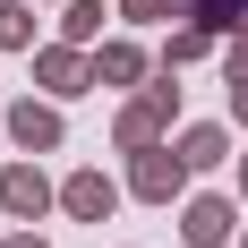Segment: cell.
Returning <instances> with one entry per match:
<instances>
[{
    "label": "cell",
    "mask_w": 248,
    "mask_h": 248,
    "mask_svg": "<svg viewBox=\"0 0 248 248\" xmlns=\"http://www.w3.org/2000/svg\"><path fill=\"white\" fill-rule=\"evenodd\" d=\"M9 137L34 146V154H51L60 146V111H51V103H17V111H9Z\"/></svg>",
    "instance_id": "cell-5"
},
{
    "label": "cell",
    "mask_w": 248,
    "mask_h": 248,
    "mask_svg": "<svg viewBox=\"0 0 248 248\" xmlns=\"http://www.w3.org/2000/svg\"><path fill=\"white\" fill-rule=\"evenodd\" d=\"M180 154H188V171H214V163H231V137H223V128H188Z\"/></svg>",
    "instance_id": "cell-9"
},
{
    "label": "cell",
    "mask_w": 248,
    "mask_h": 248,
    "mask_svg": "<svg viewBox=\"0 0 248 248\" xmlns=\"http://www.w3.org/2000/svg\"><path fill=\"white\" fill-rule=\"evenodd\" d=\"M163 120H171V86H154L146 103H128V111H120V146H128V154H146L154 137H163Z\"/></svg>",
    "instance_id": "cell-2"
},
{
    "label": "cell",
    "mask_w": 248,
    "mask_h": 248,
    "mask_svg": "<svg viewBox=\"0 0 248 248\" xmlns=\"http://www.w3.org/2000/svg\"><path fill=\"white\" fill-rule=\"evenodd\" d=\"M60 205H69L77 223H103V214L120 205V188H111V180H103V171H77L69 188H60Z\"/></svg>",
    "instance_id": "cell-4"
},
{
    "label": "cell",
    "mask_w": 248,
    "mask_h": 248,
    "mask_svg": "<svg viewBox=\"0 0 248 248\" xmlns=\"http://www.w3.org/2000/svg\"><path fill=\"white\" fill-rule=\"evenodd\" d=\"M197 26H248V0H188Z\"/></svg>",
    "instance_id": "cell-10"
},
{
    "label": "cell",
    "mask_w": 248,
    "mask_h": 248,
    "mask_svg": "<svg viewBox=\"0 0 248 248\" xmlns=\"http://www.w3.org/2000/svg\"><path fill=\"white\" fill-rule=\"evenodd\" d=\"M240 188H248V154H240Z\"/></svg>",
    "instance_id": "cell-17"
},
{
    "label": "cell",
    "mask_w": 248,
    "mask_h": 248,
    "mask_svg": "<svg viewBox=\"0 0 248 248\" xmlns=\"http://www.w3.org/2000/svg\"><path fill=\"white\" fill-rule=\"evenodd\" d=\"M0 43H34V9H17V0H0Z\"/></svg>",
    "instance_id": "cell-11"
},
{
    "label": "cell",
    "mask_w": 248,
    "mask_h": 248,
    "mask_svg": "<svg viewBox=\"0 0 248 248\" xmlns=\"http://www.w3.org/2000/svg\"><path fill=\"white\" fill-rule=\"evenodd\" d=\"M180 231H188V240H197V248H223V240H231V231H240V223H231V205H223V197H197V205H188V223H180Z\"/></svg>",
    "instance_id": "cell-7"
},
{
    "label": "cell",
    "mask_w": 248,
    "mask_h": 248,
    "mask_svg": "<svg viewBox=\"0 0 248 248\" xmlns=\"http://www.w3.org/2000/svg\"><path fill=\"white\" fill-rule=\"evenodd\" d=\"M205 34H214V26H180V34H171V51H163V60H171V69H180V60H197V51H205Z\"/></svg>",
    "instance_id": "cell-14"
},
{
    "label": "cell",
    "mask_w": 248,
    "mask_h": 248,
    "mask_svg": "<svg viewBox=\"0 0 248 248\" xmlns=\"http://www.w3.org/2000/svg\"><path fill=\"white\" fill-rule=\"evenodd\" d=\"M94 34H103V0H77L69 9V43H94Z\"/></svg>",
    "instance_id": "cell-13"
},
{
    "label": "cell",
    "mask_w": 248,
    "mask_h": 248,
    "mask_svg": "<svg viewBox=\"0 0 248 248\" xmlns=\"http://www.w3.org/2000/svg\"><path fill=\"white\" fill-rule=\"evenodd\" d=\"M0 205H9L17 223H34V214L51 205V180L34 171V163H9V171H0Z\"/></svg>",
    "instance_id": "cell-3"
},
{
    "label": "cell",
    "mask_w": 248,
    "mask_h": 248,
    "mask_svg": "<svg viewBox=\"0 0 248 248\" xmlns=\"http://www.w3.org/2000/svg\"><path fill=\"white\" fill-rule=\"evenodd\" d=\"M34 69H43V86H51V94H86V86H94V60H77L69 43H60V51H43Z\"/></svg>",
    "instance_id": "cell-6"
},
{
    "label": "cell",
    "mask_w": 248,
    "mask_h": 248,
    "mask_svg": "<svg viewBox=\"0 0 248 248\" xmlns=\"http://www.w3.org/2000/svg\"><path fill=\"white\" fill-rule=\"evenodd\" d=\"M137 69H146L137 43H103V51H94V86H137Z\"/></svg>",
    "instance_id": "cell-8"
},
{
    "label": "cell",
    "mask_w": 248,
    "mask_h": 248,
    "mask_svg": "<svg viewBox=\"0 0 248 248\" xmlns=\"http://www.w3.org/2000/svg\"><path fill=\"white\" fill-rule=\"evenodd\" d=\"M9 248H43V240H34V231H17V240H9Z\"/></svg>",
    "instance_id": "cell-16"
},
{
    "label": "cell",
    "mask_w": 248,
    "mask_h": 248,
    "mask_svg": "<svg viewBox=\"0 0 248 248\" xmlns=\"http://www.w3.org/2000/svg\"><path fill=\"white\" fill-rule=\"evenodd\" d=\"M231 111L248 120V51H231Z\"/></svg>",
    "instance_id": "cell-15"
},
{
    "label": "cell",
    "mask_w": 248,
    "mask_h": 248,
    "mask_svg": "<svg viewBox=\"0 0 248 248\" xmlns=\"http://www.w3.org/2000/svg\"><path fill=\"white\" fill-rule=\"evenodd\" d=\"M180 180H188V154L146 146V154H137V180H128V188H137V197H154V205H171V197H180Z\"/></svg>",
    "instance_id": "cell-1"
},
{
    "label": "cell",
    "mask_w": 248,
    "mask_h": 248,
    "mask_svg": "<svg viewBox=\"0 0 248 248\" xmlns=\"http://www.w3.org/2000/svg\"><path fill=\"white\" fill-rule=\"evenodd\" d=\"M188 0H120V17H137V26H163V17H180Z\"/></svg>",
    "instance_id": "cell-12"
}]
</instances>
